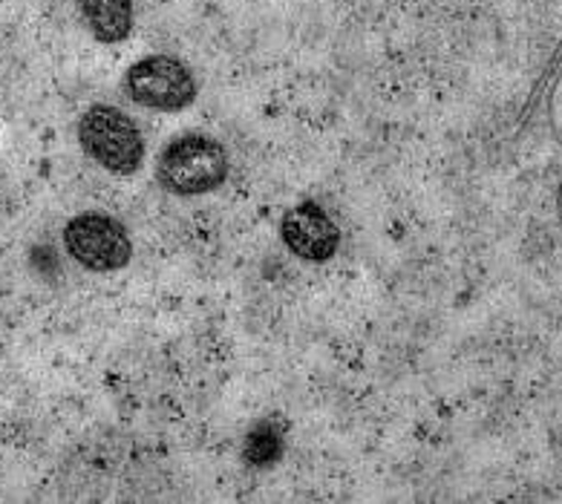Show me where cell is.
Returning <instances> with one entry per match:
<instances>
[{
    "mask_svg": "<svg viewBox=\"0 0 562 504\" xmlns=\"http://www.w3.org/2000/svg\"><path fill=\"white\" fill-rule=\"evenodd\" d=\"M228 179V150L209 133L177 136L156 161V182L173 197H202Z\"/></svg>",
    "mask_w": 562,
    "mask_h": 504,
    "instance_id": "6da1fadb",
    "label": "cell"
},
{
    "mask_svg": "<svg viewBox=\"0 0 562 504\" xmlns=\"http://www.w3.org/2000/svg\"><path fill=\"white\" fill-rule=\"evenodd\" d=\"M78 142L108 173L131 176L145 161V138L131 115L110 104H93L78 122Z\"/></svg>",
    "mask_w": 562,
    "mask_h": 504,
    "instance_id": "7a4b0ae2",
    "label": "cell"
},
{
    "mask_svg": "<svg viewBox=\"0 0 562 504\" xmlns=\"http://www.w3.org/2000/svg\"><path fill=\"white\" fill-rule=\"evenodd\" d=\"M124 90L139 108L156 113H179L196 101V78L179 58L147 55L127 69Z\"/></svg>",
    "mask_w": 562,
    "mask_h": 504,
    "instance_id": "3957f363",
    "label": "cell"
},
{
    "mask_svg": "<svg viewBox=\"0 0 562 504\" xmlns=\"http://www.w3.org/2000/svg\"><path fill=\"white\" fill-rule=\"evenodd\" d=\"M64 245L78 266H85L87 271H99V275L122 271L133 257L127 228L113 216L95 214V211L78 214L67 222Z\"/></svg>",
    "mask_w": 562,
    "mask_h": 504,
    "instance_id": "277c9868",
    "label": "cell"
},
{
    "mask_svg": "<svg viewBox=\"0 0 562 504\" xmlns=\"http://www.w3.org/2000/svg\"><path fill=\"white\" fill-rule=\"evenodd\" d=\"M280 237L294 257L306 262L331 260L340 248V228L317 202L294 205L280 222Z\"/></svg>",
    "mask_w": 562,
    "mask_h": 504,
    "instance_id": "5b68a950",
    "label": "cell"
},
{
    "mask_svg": "<svg viewBox=\"0 0 562 504\" xmlns=\"http://www.w3.org/2000/svg\"><path fill=\"white\" fill-rule=\"evenodd\" d=\"M78 12L99 44H122L131 38L136 18L133 0H78Z\"/></svg>",
    "mask_w": 562,
    "mask_h": 504,
    "instance_id": "8992f818",
    "label": "cell"
},
{
    "mask_svg": "<svg viewBox=\"0 0 562 504\" xmlns=\"http://www.w3.org/2000/svg\"><path fill=\"white\" fill-rule=\"evenodd\" d=\"M280 459H283V429L271 418L257 421L243 441V461L262 470V467L278 464Z\"/></svg>",
    "mask_w": 562,
    "mask_h": 504,
    "instance_id": "52a82bcc",
    "label": "cell"
}]
</instances>
